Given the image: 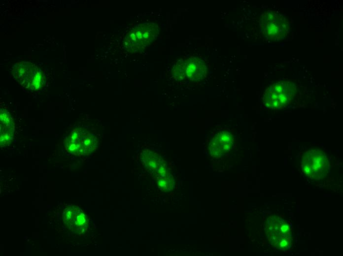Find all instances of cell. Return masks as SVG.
<instances>
[{
	"instance_id": "cell-1",
	"label": "cell",
	"mask_w": 343,
	"mask_h": 256,
	"mask_svg": "<svg viewBox=\"0 0 343 256\" xmlns=\"http://www.w3.org/2000/svg\"><path fill=\"white\" fill-rule=\"evenodd\" d=\"M301 166L305 176L312 180L324 179L329 170L328 159L324 152L319 149H311L305 152Z\"/></svg>"
},
{
	"instance_id": "cell-2",
	"label": "cell",
	"mask_w": 343,
	"mask_h": 256,
	"mask_svg": "<svg viewBox=\"0 0 343 256\" xmlns=\"http://www.w3.org/2000/svg\"><path fill=\"white\" fill-rule=\"evenodd\" d=\"M296 92L294 84L289 81H281L270 86L263 97L267 107L282 109L289 104Z\"/></svg>"
},
{
	"instance_id": "cell-3",
	"label": "cell",
	"mask_w": 343,
	"mask_h": 256,
	"mask_svg": "<svg viewBox=\"0 0 343 256\" xmlns=\"http://www.w3.org/2000/svg\"><path fill=\"white\" fill-rule=\"evenodd\" d=\"M158 33L156 26L143 24L138 25L129 32L124 39L126 48L132 52H138L145 49Z\"/></svg>"
},
{
	"instance_id": "cell-4",
	"label": "cell",
	"mask_w": 343,
	"mask_h": 256,
	"mask_svg": "<svg viewBox=\"0 0 343 256\" xmlns=\"http://www.w3.org/2000/svg\"><path fill=\"white\" fill-rule=\"evenodd\" d=\"M289 24L285 18L275 12L269 10L261 20L260 29L271 39H280L285 37L289 32Z\"/></svg>"
},
{
	"instance_id": "cell-5",
	"label": "cell",
	"mask_w": 343,
	"mask_h": 256,
	"mask_svg": "<svg viewBox=\"0 0 343 256\" xmlns=\"http://www.w3.org/2000/svg\"><path fill=\"white\" fill-rule=\"evenodd\" d=\"M14 74L18 81L26 88L35 91L40 89L43 85L44 76L41 69L31 63L17 64Z\"/></svg>"
},
{
	"instance_id": "cell-6",
	"label": "cell",
	"mask_w": 343,
	"mask_h": 256,
	"mask_svg": "<svg viewBox=\"0 0 343 256\" xmlns=\"http://www.w3.org/2000/svg\"><path fill=\"white\" fill-rule=\"evenodd\" d=\"M233 136L228 131L223 130L217 133L209 145V150L212 156L220 157L229 151L233 145Z\"/></svg>"
},
{
	"instance_id": "cell-7",
	"label": "cell",
	"mask_w": 343,
	"mask_h": 256,
	"mask_svg": "<svg viewBox=\"0 0 343 256\" xmlns=\"http://www.w3.org/2000/svg\"><path fill=\"white\" fill-rule=\"evenodd\" d=\"M187 77L193 82H199L206 77V66L200 58L190 57L186 61Z\"/></svg>"
},
{
	"instance_id": "cell-8",
	"label": "cell",
	"mask_w": 343,
	"mask_h": 256,
	"mask_svg": "<svg viewBox=\"0 0 343 256\" xmlns=\"http://www.w3.org/2000/svg\"><path fill=\"white\" fill-rule=\"evenodd\" d=\"M283 222L282 219L275 215L272 216L267 219L265 223V232L272 244L274 245L280 237L285 236L281 231V226Z\"/></svg>"
},
{
	"instance_id": "cell-9",
	"label": "cell",
	"mask_w": 343,
	"mask_h": 256,
	"mask_svg": "<svg viewBox=\"0 0 343 256\" xmlns=\"http://www.w3.org/2000/svg\"><path fill=\"white\" fill-rule=\"evenodd\" d=\"M0 143H6L12 136V123L8 113L3 111L0 112Z\"/></svg>"
},
{
	"instance_id": "cell-10",
	"label": "cell",
	"mask_w": 343,
	"mask_h": 256,
	"mask_svg": "<svg viewBox=\"0 0 343 256\" xmlns=\"http://www.w3.org/2000/svg\"><path fill=\"white\" fill-rule=\"evenodd\" d=\"M173 77L178 80L184 79L187 75L185 61L183 59L178 60L172 69Z\"/></svg>"
},
{
	"instance_id": "cell-11",
	"label": "cell",
	"mask_w": 343,
	"mask_h": 256,
	"mask_svg": "<svg viewBox=\"0 0 343 256\" xmlns=\"http://www.w3.org/2000/svg\"><path fill=\"white\" fill-rule=\"evenodd\" d=\"M166 173L163 174L162 177L159 180V185L162 189L167 190L172 188L173 184L172 178L169 175L166 174Z\"/></svg>"
},
{
	"instance_id": "cell-12",
	"label": "cell",
	"mask_w": 343,
	"mask_h": 256,
	"mask_svg": "<svg viewBox=\"0 0 343 256\" xmlns=\"http://www.w3.org/2000/svg\"><path fill=\"white\" fill-rule=\"evenodd\" d=\"M290 244V241L288 236H283L275 242L274 245L277 246L278 249H285L289 246Z\"/></svg>"
}]
</instances>
